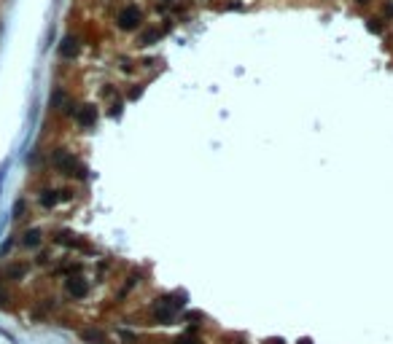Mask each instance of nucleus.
<instances>
[{"label":"nucleus","mask_w":393,"mask_h":344,"mask_svg":"<svg viewBox=\"0 0 393 344\" xmlns=\"http://www.w3.org/2000/svg\"><path fill=\"white\" fill-rule=\"evenodd\" d=\"M78 49H81V43H78L76 35H65L60 43V57L62 59H73V57L78 54Z\"/></svg>","instance_id":"5"},{"label":"nucleus","mask_w":393,"mask_h":344,"mask_svg":"<svg viewBox=\"0 0 393 344\" xmlns=\"http://www.w3.org/2000/svg\"><path fill=\"white\" fill-rule=\"evenodd\" d=\"M41 242H43V231H41V229H27V231L22 234V248H27V250L41 248Z\"/></svg>","instance_id":"6"},{"label":"nucleus","mask_w":393,"mask_h":344,"mask_svg":"<svg viewBox=\"0 0 393 344\" xmlns=\"http://www.w3.org/2000/svg\"><path fill=\"white\" fill-rule=\"evenodd\" d=\"M65 293L70 296V299H87L89 283L81 277V274H70V277L65 280Z\"/></svg>","instance_id":"3"},{"label":"nucleus","mask_w":393,"mask_h":344,"mask_svg":"<svg viewBox=\"0 0 393 344\" xmlns=\"http://www.w3.org/2000/svg\"><path fill=\"white\" fill-rule=\"evenodd\" d=\"M383 14H385V19H393V3H385V5H383Z\"/></svg>","instance_id":"15"},{"label":"nucleus","mask_w":393,"mask_h":344,"mask_svg":"<svg viewBox=\"0 0 393 344\" xmlns=\"http://www.w3.org/2000/svg\"><path fill=\"white\" fill-rule=\"evenodd\" d=\"M140 94H143V89H140V86H135V89H129V100H138Z\"/></svg>","instance_id":"17"},{"label":"nucleus","mask_w":393,"mask_h":344,"mask_svg":"<svg viewBox=\"0 0 393 344\" xmlns=\"http://www.w3.org/2000/svg\"><path fill=\"white\" fill-rule=\"evenodd\" d=\"M76 124H78V127H84V129L94 127V124H97V108H94V105H78Z\"/></svg>","instance_id":"4"},{"label":"nucleus","mask_w":393,"mask_h":344,"mask_svg":"<svg viewBox=\"0 0 393 344\" xmlns=\"http://www.w3.org/2000/svg\"><path fill=\"white\" fill-rule=\"evenodd\" d=\"M194 334H197V331H194V328H191V331H189V334H183V336H178V339H175V344H199V339H197V336H194Z\"/></svg>","instance_id":"13"},{"label":"nucleus","mask_w":393,"mask_h":344,"mask_svg":"<svg viewBox=\"0 0 393 344\" xmlns=\"http://www.w3.org/2000/svg\"><path fill=\"white\" fill-rule=\"evenodd\" d=\"M366 27H369V32H383V19H380V16H369L366 19Z\"/></svg>","instance_id":"12"},{"label":"nucleus","mask_w":393,"mask_h":344,"mask_svg":"<svg viewBox=\"0 0 393 344\" xmlns=\"http://www.w3.org/2000/svg\"><path fill=\"white\" fill-rule=\"evenodd\" d=\"M81 339H84V342H89V344H105V342H108V336L102 334L100 328H84V331H81Z\"/></svg>","instance_id":"10"},{"label":"nucleus","mask_w":393,"mask_h":344,"mask_svg":"<svg viewBox=\"0 0 393 344\" xmlns=\"http://www.w3.org/2000/svg\"><path fill=\"white\" fill-rule=\"evenodd\" d=\"M162 38V30L159 27H146V30L138 32V46H151V43H159Z\"/></svg>","instance_id":"9"},{"label":"nucleus","mask_w":393,"mask_h":344,"mask_svg":"<svg viewBox=\"0 0 393 344\" xmlns=\"http://www.w3.org/2000/svg\"><path fill=\"white\" fill-rule=\"evenodd\" d=\"M356 3H358V5H366V3H369V0H356Z\"/></svg>","instance_id":"18"},{"label":"nucleus","mask_w":393,"mask_h":344,"mask_svg":"<svg viewBox=\"0 0 393 344\" xmlns=\"http://www.w3.org/2000/svg\"><path fill=\"white\" fill-rule=\"evenodd\" d=\"M119 113H121V100H116L111 105V116H119Z\"/></svg>","instance_id":"16"},{"label":"nucleus","mask_w":393,"mask_h":344,"mask_svg":"<svg viewBox=\"0 0 393 344\" xmlns=\"http://www.w3.org/2000/svg\"><path fill=\"white\" fill-rule=\"evenodd\" d=\"M0 180H3V175H0Z\"/></svg>","instance_id":"19"},{"label":"nucleus","mask_w":393,"mask_h":344,"mask_svg":"<svg viewBox=\"0 0 393 344\" xmlns=\"http://www.w3.org/2000/svg\"><path fill=\"white\" fill-rule=\"evenodd\" d=\"M153 320H156V323H164V325H170L175 320V309L173 307H167V304L164 301H159V307L153 309Z\"/></svg>","instance_id":"8"},{"label":"nucleus","mask_w":393,"mask_h":344,"mask_svg":"<svg viewBox=\"0 0 393 344\" xmlns=\"http://www.w3.org/2000/svg\"><path fill=\"white\" fill-rule=\"evenodd\" d=\"M25 274H27V263H19V261L11 263V266L5 269V277H8V280H22Z\"/></svg>","instance_id":"11"},{"label":"nucleus","mask_w":393,"mask_h":344,"mask_svg":"<svg viewBox=\"0 0 393 344\" xmlns=\"http://www.w3.org/2000/svg\"><path fill=\"white\" fill-rule=\"evenodd\" d=\"M143 22H146V16H143V11H140V5H135V3L121 5L119 14H116V25L121 27V30H127V32L143 27Z\"/></svg>","instance_id":"2"},{"label":"nucleus","mask_w":393,"mask_h":344,"mask_svg":"<svg viewBox=\"0 0 393 344\" xmlns=\"http://www.w3.org/2000/svg\"><path fill=\"white\" fill-rule=\"evenodd\" d=\"M51 164H54V170L62 172V175L78 177V180H84V177H87V167H84V164L78 162V159L73 156L70 151H65V148H57V151L51 153Z\"/></svg>","instance_id":"1"},{"label":"nucleus","mask_w":393,"mask_h":344,"mask_svg":"<svg viewBox=\"0 0 393 344\" xmlns=\"http://www.w3.org/2000/svg\"><path fill=\"white\" fill-rule=\"evenodd\" d=\"M57 202H62V199H60V191H54V188H43V191L38 194V204H41L43 210L57 207Z\"/></svg>","instance_id":"7"},{"label":"nucleus","mask_w":393,"mask_h":344,"mask_svg":"<svg viewBox=\"0 0 393 344\" xmlns=\"http://www.w3.org/2000/svg\"><path fill=\"white\" fill-rule=\"evenodd\" d=\"M25 210H27L25 199H19V202L14 204V218H16V221H19V218H25Z\"/></svg>","instance_id":"14"}]
</instances>
